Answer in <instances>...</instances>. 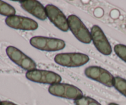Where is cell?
I'll return each mask as SVG.
<instances>
[{
  "instance_id": "obj_4",
  "label": "cell",
  "mask_w": 126,
  "mask_h": 105,
  "mask_svg": "<svg viewBox=\"0 0 126 105\" xmlns=\"http://www.w3.org/2000/svg\"><path fill=\"white\" fill-rule=\"evenodd\" d=\"M48 91L51 95L70 100H76L83 96L82 91L73 85L68 84H55L49 87Z\"/></svg>"
},
{
  "instance_id": "obj_9",
  "label": "cell",
  "mask_w": 126,
  "mask_h": 105,
  "mask_svg": "<svg viewBox=\"0 0 126 105\" xmlns=\"http://www.w3.org/2000/svg\"><path fill=\"white\" fill-rule=\"evenodd\" d=\"M47 17L60 30L67 32L69 29L68 19L62 11L57 6L52 4H47L45 7Z\"/></svg>"
},
{
  "instance_id": "obj_5",
  "label": "cell",
  "mask_w": 126,
  "mask_h": 105,
  "mask_svg": "<svg viewBox=\"0 0 126 105\" xmlns=\"http://www.w3.org/2000/svg\"><path fill=\"white\" fill-rule=\"evenodd\" d=\"M26 77L34 82L51 85L59 84L62 81V77L60 75L54 72L46 70L34 69L27 71Z\"/></svg>"
},
{
  "instance_id": "obj_3",
  "label": "cell",
  "mask_w": 126,
  "mask_h": 105,
  "mask_svg": "<svg viewBox=\"0 0 126 105\" xmlns=\"http://www.w3.org/2000/svg\"><path fill=\"white\" fill-rule=\"evenodd\" d=\"M30 43L34 48L46 51H60L65 47V42L62 40L41 36L32 37Z\"/></svg>"
},
{
  "instance_id": "obj_13",
  "label": "cell",
  "mask_w": 126,
  "mask_h": 105,
  "mask_svg": "<svg viewBox=\"0 0 126 105\" xmlns=\"http://www.w3.org/2000/svg\"><path fill=\"white\" fill-rule=\"evenodd\" d=\"M113 86L119 92L126 97V80L120 77H116L114 79Z\"/></svg>"
},
{
  "instance_id": "obj_11",
  "label": "cell",
  "mask_w": 126,
  "mask_h": 105,
  "mask_svg": "<svg viewBox=\"0 0 126 105\" xmlns=\"http://www.w3.org/2000/svg\"><path fill=\"white\" fill-rule=\"evenodd\" d=\"M22 8L32 15L39 19L44 21L47 19V14L45 7L40 2L35 0H26L21 1Z\"/></svg>"
},
{
  "instance_id": "obj_6",
  "label": "cell",
  "mask_w": 126,
  "mask_h": 105,
  "mask_svg": "<svg viewBox=\"0 0 126 105\" xmlns=\"http://www.w3.org/2000/svg\"><path fill=\"white\" fill-rule=\"evenodd\" d=\"M6 53L11 60L25 70L30 71L36 68L35 62L16 47L8 46L6 48Z\"/></svg>"
},
{
  "instance_id": "obj_14",
  "label": "cell",
  "mask_w": 126,
  "mask_h": 105,
  "mask_svg": "<svg viewBox=\"0 0 126 105\" xmlns=\"http://www.w3.org/2000/svg\"><path fill=\"white\" fill-rule=\"evenodd\" d=\"M75 104L76 105H102L97 100L86 96H82L75 100Z\"/></svg>"
},
{
  "instance_id": "obj_8",
  "label": "cell",
  "mask_w": 126,
  "mask_h": 105,
  "mask_svg": "<svg viewBox=\"0 0 126 105\" xmlns=\"http://www.w3.org/2000/svg\"><path fill=\"white\" fill-rule=\"evenodd\" d=\"M91 33L92 42L100 53L107 56L111 54L112 48L110 43L99 26L94 25L91 28Z\"/></svg>"
},
{
  "instance_id": "obj_12",
  "label": "cell",
  "mask_w": 126,
  "mask_h": 105,
  "mask_svg": "<svg viewBox=\"0 0 126 105\" xmlns=\"http://www.w3.org/2000/svg\"><path fill=\"white\" fill-rule=\"evenodd\" d=\"M16 9L9 4L0 1V14L5 16H12L16 14Z\"/></svg>"
},
{
  "instance_id": "obj_7",
  "label": "cell",
  "mask_w": 126,
  "mask_h": 105,
  "mask_svg": "<svg viewBox=\"0 0 126 105\" xmlns=\"http://www.w3.org/2000/svg\"><path fill=\"white\" fill-rule=\"evenodd\" d=\"M87 77L98 82L108 87L113 86L114 77L110 72L101 67L89 66L84 70Z\"/></svg>"
},
{
  "instance_id": "obj_17",
  "label": "cell",
  "mask_w": 126,
  "mask_h": 105,
  "mask_svg": "<svg viewBox=\"0 0 126 105\" xmlns=\"http://www.w3.org/2000/svg\"><path fill=\"white\" fill-rule=\"evenodd\" d=\"M108 105H119L116 103H110Z\"/></svg>"
},
{
  "instance_id": "obj_15",
  "label": "cell",
  "mask_w": 126,
  "mask_h": 105,
  "mask_svg": "<svg viewBox=\"0 0 126 105\" xmlns=\"http://www.w3.org/2000/svg\"><path fill=\"white\" fill-rule=\"evenodd\" d=\"M114 50L116 55L126 63V46L118 44L114 46Z\"/></svg>"
},
{
  "instance_id": "obj_10",
  "label": "cell",
  "mask_w": 126,
  "mask_h": 105,
  "mask_svg": "<svg viewBox=\"0 0 126 105\" xmlns=\"http://www.w3.org/2000/svg\"><path fill=\"white\" fill-rule=\"evenodd\" d=\"M5 22L11 28L22 30H34L38 27V23L34 20L16 15L7 17Z\"/></svg>"
},
{
  "instance_id": "obj_2",
  "label": "cell",
  "mask_w": 126,
  "mask_h": 105,
  "mask_svg": "<svg viewBox=\"0 0 126 105\" xmlns=\"http://www.w3.org/2000/svg\"><path fill=\"white\" fill-rule=\"evenodd\" d=\"M57 64L67 67H76L87 64L89 57L80 53H67L57 54L54 58Z\"/></svg>"
},
{
  "instance_id": "obj_18",
  "label": "cell",
  "mask_w": 126,
  "mask_h": 105,
  "mask_svg": "<svg viewBox=\"0 0 126 105\" xmlns=\"http://www.w3.org/2000/svg\"><path fill=\"white\" fill-rule=\"evenodd\" d=\"M0 103H1V101H0Z\"/></svg>"
},
{
  "instance_id": "obj_16",
  "label": "cell",
  "mask_w": 126,
  "mask_h": 105,
  "mask_svg": "<svg viewBox=\"0 0 126 105\" xmlns=\"http://www.w3.org/2000/svg\"><path fill=\"white\" fill-rule=\"evenodd\" d=\"M0 105H17L16 104L14 103L11 102V101H1V103H0Z\"/></svg>"
},
{
  "instance_id": "obj_1",
  "label": "cell",
  "mask_w": 126,
  "mask_h": 105,
  "mask_svg": "<svg viewBox=\"0 0 126 105\" xmlns=\"http://www.w3.org/2000/svg\"><path fill=\"white\" fill-rule=\"evenodd\" d=\"M69 29L75 37L81 42L89 44L92 42L91 32L82 21L76 15H70L68 17Z\"/></svg>"
}]
</instances>
